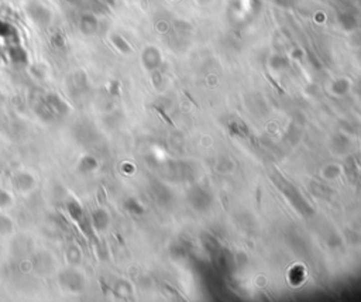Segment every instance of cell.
<instances>
[{
  "instance_id": "cell-6",
  "label": "cell",
  "mask_w": 361,
  "mask_h": 302,
  "mask_svg": "<svg viewBox=\"0 0 361 302\" xmlns=\"http://www.w3.org/2000/svg\"><path fill=\"white\" fill-rule=\"evenodd\" d=\"M96 168H98V161H96V158L93 155L90 154L83 155L82 158H81V161H79V165H78V170L82 174L95 171Z\"/></svg>"
},
{
  "instance_id": "cell-3",
  "label": "cell",
  "mask_w": 361,
  "mask_h": 302,
  "mask_svg": "<svg viewBox=\"0 0 361 302\" xmlns=\"http://www.w3.org/2000/svg\"><path fill=\"white\" fill-rule=\"evenodd\" d=\"M14 185L18 191L27 192V191H31L35 187V180H34L33 175L28 174V172H20L14 178Z\"/></svg>"
},
{
  "instance_id": "cell-11",
  "label": "cell",
  "mask_w": 361,
  "mask_h": 302,
  "mask_svg": "<svg viewBox=\"0 0 361 302\" xmlns=\"http://www.w3.org/2000/svg\"><path fill=\"white\" fill-rule=\"evenodd\" d=\"M11 204V196L6 191H0V208H6Z\"/></svg>"
},
{
  "instance_id": "cell-5",
  "label": "cell",
  "mask_w": 361,
  "mask_h": 302,
  "mask_svg": "<svg viewBox=\"0 0 361 302\" xmlns=\"http://www.w3.org/2000/svg\"><path fill=\"white\" fill-rule=\"evenodd\" d=\"M68 213H69V216H71L78 225L82 226L83 232H86V229H85L86 218H85V213H83L81 205L78 204V202H75V201L69 202V204H68Z\"/></svg>"
},
{
  "instance_id": "cell-8",
  "label": "cell",
  "mask_w": 361,
  "mask_h": 302,
  "mask_svg": "<svg viewBox=\"0 0 361 302\" xmlns=\"http://www.w3.org/2000/svg\"><path fill=\"white\" fill-rule=\"evenodd\" d=\"M96 27H98V21L96 18L92 16V14H85L81 18V30L85 34H92L96 31Z\"/></svg>"
},
{
  "instance_id": "cell-2",
  "label": "cell",
  "mask_w": 361,
  "mask_h": 302,
  "mask_svg": "<svg viewBox=\"0 0 361 302\" xmlns=\"http://www.w3.org/2000/svg\"><path fill=\"white\" fill-rule=\"evenodd\" d=\"M45 102H47V105L51 107V110L54 112L55 116H64V114L68 113V110H69L68 105H66L65 102L59 98L58 95H55V93H48V95L45 96Z\"/></svg>"
},
{
  "instance_id": "cell-4",
  "label": "cell",
  "mask_w": 361,
  "mask_h": 302,
  "mask_svg": "<svg viewBox=\"0 0 361 302\" xmlns=\"http://www.w3.org/2000/svg\"><path fill=\"white\" fill-rule=\"evenodd\" d=\"M92 226L96 229V230H106V228L109 226V222H110V218L105 209H96L93 211L92 213Z\"/></svg>"
},
{
  "instance_id": "cell-9",
  "label": "cell",
  "mask_w": 361,
  "mask_h": 302,
  "mask_svg": "<svg viewBox=\"0 0 361 302\" xmlns=\"http://www.w3.org/2000/svg\"><path fill=\"white\" fill-rule=\"evenodd\" d=\"M30 14L33 17L34 20L37 21V23H47L49 20V13L45 10V8H42L41 6H37V4H34L33 8H30Z\"/></svg>"
},
{
  "instance_id": "cell-12",
  "label": "cell",
  "mask_w": 361,
  "mask_h": 302,
  "mask_svg": "<svg viewBox=\"0 0 361 302\" xmlns=\"http://www.w3.org/2000/svg\"><path fill=\"white\" fill-rule=\"evenodd\" d=\"M156 110H157V112H158V113L161 114V117H163V119H164L165 122L168 123L170 126H174L173 120H171V119H170V117H168V116L165 114V112H164V110H163V109H160V107H156Z\"/></svg>"
},
{
  "instance_id": "cell-10",
  "label": "cell",
  "mask_w": 361,
  "mask_h": 302,
  "mask_svg": "<svg viewBox=\"0 0 361 302\" xmlns=\"http://www.w3.org/2000/svg\"><path fill=\"white\" fill-rule=\"evenodd\" d=\"M11 222L6 216H0V233H7L11 230Z\"/></svg>"
},
{
  "instance_id": "cell-1",
  "label": "cell",
  "mask_w": 361,
  "mask_h": 302,
  "mask_svg": "<svg viewBox=\"0 0 361 302\" xmlns=\"http://www.w3.org/2000/svg\"><path fill=\"white\" fill-rule=\"evenodd\" d=\"M59 284L71 293H79L85 288V280L75 270H65L59 274Z\"/></svg>"
},
{
  "instance_id": "cell-7",
  "label": "cell",
  "mask_w": 361,
  "mask_h": 302,
  "mask_svg": "<svg viewBox=\"0 0 361 302\" xmlns=\"http://www.w3.org/2000/svg\"><path fill=\"white\" fill-rule=\"evenodd\" d=\"M65 257H66V262L69 263L71 266H79L81 262H82V253H81V249L78 247V246H69L68 249H66L65 252Z\"/></svg>"
}]
</instances>
